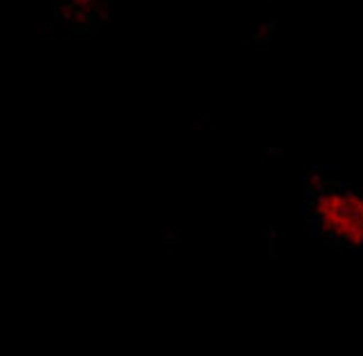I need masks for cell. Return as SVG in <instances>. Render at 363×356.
<instances>
[{"mask_svg": "<svg viewBox=\"0 0 363 356\" xmlns=\"http://www.w3.org/2000/svg\"><path fill=\"white\" fill-rule=\"evenodd\" d=\"M310 215L323 238L363 249V193L341 184H316L310 197Z\"/></svg>", "mask_w": 363, "mask_h": 356, "instance_id": "6da1fadb", "label": "cell"}]
</instances>
